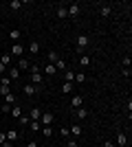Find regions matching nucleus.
<instances>
[{"mask_svg": "<svg viewBox=\"0 0 132 147\" xmlns=\"http://www.w3.org/2000/svg\"><path fill=\"white\" fill-rule=\"evenodd\" d=\"M7 141V136H5V132H0V145H2V143Z\"/></svg>", "mask_w": 132, "mask_h": 147, "instance_id": "obj_38", "label": "nucleus"}, {"mask_svg": "<svg viewBox=\"0 0 132 147\" xmlns=\"http://www.w3.org/2000/svg\"><path fill=\"white\" fill-rule=\"evenodd\" d=\"M62 92H64V94H73V84L64 81V84H62Z\"/></svg>", "mask_w": 132, "mask_h": 147, "instance_id": "obj_26", "label": "nucleus"}, {"mask_svg": "<svg viewBox=\"0 0 132 147\" xmlns=\"http://www.w3.org/2000/svg\"><path fill=\"white\" fill-rule=\"evenodd\" d=\"M29 66H31V61L29 59H24V57H20L18 59V70L22 73V70H29Z\"/></svg>", "mask_w": 132, "mask_h": 147, "instance_id": "obj_9", "label": "nucleus"}, {"mask_svg": "<svg viewBox=\"0 0 132 147\" xmlns=\"http://www.w3.org/2000/svg\"><path fill=\"white\" fill-rule=\"evenodd\" d=\"M44 73L49 75V77H53V75H57V70H55V66H53V64H46V66H44Z\"/></svg>", "mask_w": 132, "mask_h": 147, "instance_id": "obj_24", "label": "nucleus"}, {"mask_svg": "<svg viewBox=\"0 0 132 147\" xmlns=\"http://www.w3.org/2000/svg\"><path fill=\"white\" fill-rule=\"evenodd\" d=\"M88 44H90V37H88L86 33H82V35L75 37V49H77V51H84Z\"/></svg>", "mask_w": 132, "mask_h": 147, "instance_id": "obj_1", "label": "nucleus"}, {"mask_svg": "<svg viewBox=\"0 0 132 147\" xmlns=\"http://www.w3.org/2000/svg\"><path fill=\"white\" fill-rule=\"evenodd\" d=\"M22 53H24V49H22V44L18 42V44H13V46H11V53H9V55L20 59V57H22Z\"/></svg>", "mask_w": 132, "mask_h": 147, "instance_id": "obj_4", "label": "nucleus"}, {"mask_svg": "<svg viewBox=\"0 0 132 147\" xmlns=\"http://www.w3.org/2000/svg\"><path fill=\"white\" fill-rule=\"evenodd\" d=\"M117 145H119V147H126V145H128V138H126V134H123V132H119V134H117Z\"/></svg>", "mask_w": 132, "mask_h": 147, "instance_id": "obj_17", "label": "nucleus"}, {"mask_svg": "<svg viewBox=\"0 0 132 147\" xmlns=\"http://www.w3.org/2000/svg\"><path fill=\"white\" fill-rule=\"evenodd\" d=\"M121 75H123V77H132V70H130V68H123V70H121Z\"/></svg>", "mask_w": 132, "mask_h": 147, "instance_id": "obj_35", "label": "nucleus"}, {"mask_svg": "<svg viewBox=\"0 0 132 147\" xmlns=\"http://www.w3.org/2000/svg\"><path fill=\"white\" fill-rule=\"evenodd\" d=\"M22 90H24V94H26V97H33V94H38V92H40V88H35L33 84H26V86L22 88Z\"/></svg>", "mask_w": 132, "mask_h": 147, "instance_id": "obj_6", "label": "nucleus"}, {"mask_svg": "<svg viewBox=\"0 0 132 147\" xmlns=\"http://www.w3.org/2000/svg\"><path fill=\"white\" fill-rule=\"evenodd\" d=\"M9 114H11V117H16V119H20V117H22V108H20L18 103L11 105V112H9Z\"/></svg>", "mask_w": 132, "mask_h": 147, "instance_id": "obj_16", "label": "nucleus"}, {"mask_svg": "<svg viewBox=\"0 0 132 147\" xmlns=\"http://www.w3.org/2000/svg\"><path fill=\"white\" fill-rule=\"evenodd\" d=\"M42 136H46V138H51V136H53V127H51V125H42Z\"/></svg>", "mask_w": 132, "mask_h": 147, "instance_id": "obj_22", "label": "nucleus"}, {"mask_svg": "<svg viewBox=\"0 0 132 147\" xmlns=\"http://www.w3.org/2000/svg\"><path fill=\"white\" fill-rule=\"evenodd\" d=\"M53 66H55V70H62V73H64V70H68V66H66V61H64L62 57H60V59H57Z\"/></svg>", "mask_w": 132, "mask_h": 147, "instance_id": "obj_15", "label": "nucleus"}, {"mask_svg": "<svg viewBox=\"0 0 132 147\" xmlns=\"http://www.w3.org/2000/svg\"><path fill=\"white\" fill-rule=\"evenodd\" d=\"M7 77H9V79H18V77H20V70H18V66L9 68V73H7Z\"/></svg>", "mask_w": 132, "mask_h": 147, "instance_id": "obj_19", "label": "nucleus"}, {"mask_svg": "<svg viewBox=\"0 0 132 147\" xmlns=\"http://www.w3.org/2000/svg\"><path fill=\"white\" fill-rule=\"evenodd\" d=\"M5 136H7V141H9V143H13L16 138H18V132H16V129H7Z\"/></svg>", "mask_w": 132, "mask_h": 147, "instance_id": "obj_18", "label": "nucleus"}, {"mask_svg": "<svg viewBox=\"0 0 132 147\" xmlns=\"http://www.w3.org/2000/svg\"><path fill=\"white\" fill-rule=\"evenodd\" d=\"M0 147H13V143H9V141H5V143H2V145H0Z\"/></svg>", "mask_w": 132, "mask_h": 147, "instance_id": "obj_41", "label": "nucleus"}, {"mask_svg": "<svg viewBox=\"0 0 132 147\" xmlns=\"http://www.w3.org/2000/svg\"><path fill=\"white\" fill-rule=\"evenodd\" d=\"M20 7H22V2H20V0H11V2H9V9H11V11H18Z\"/></svg>", "mask_w": 132, "mask_h": 147, "instance_id": "obj_28", "label": "nucleus"}, {"mask_svg": "<svg viewBox=\"0 0 132 147\" xmlns=\"http://www.w3.org/2000/svg\"><path fill=\"white\" fill-rule=\"evenodd\" d=\"M82 105H84V97H82V94H73V99H70V108L77 110V108H82Z\"/></svg>", "mask_w": 132, "mask_h": 147, "instance_id": "obj_2", "label": "nucleus"}, {"mask_svg": "<svg viewBox=\"0 0 132 147\" xmlns=\"http://www.w3.org/2000/svg\"><path fill=\"white\" fill-rule=\"evenodd\" d=\"M0 86H2V88H9V90H11V79H9L7 75H2V77H0Z\"/></svg>", "mask_w": 132, "mask_h": 147, "instance_id": "obj_23", "label": "nucleus"}, {"mask_svg": "<svg viewBox=\"0 0 132 147\" xmlns=\"http://www.w3.org/2000/svg\"><path fill=\"white\" fill-rule=\"evenodd\" d=\"M20 37H22V33H20L18 29H11V31H9V40H11L13 44H18V40H20Z\"/></svg>", "mask_w": 132, "mask_h": 147, "instance_id": "obj_10", "label": "nucleus"}, {"mask_svg": "<svg viewBox=\"0 0 132 147\" xmlns=\"http://www.w3.org/2000/svg\"><path fill=\"white\" fill-rule=\"evenodd\" d=\"M2 75H7V68L2 66V64H0V77H2Z\"/></svg>", "mask_w": 132, "mask_h": 147, "instance_id": "obj_39", "label": "nucleus"}, {"mask_svg": "<svg viewBox=\"0 0 132 147\" xmlns=\"http://www.w3.org/2000/svg\"><path fill=\"white\" fill-rule=\"evenodd\" d=\"M53 112H42V117H40V123H42V125H51V123H53Z\"/></svg>", "mask_w": 132, "mask_h": 147, "instance_id": "obj_5", "label": "nucleus"}, {"mask_svg": "<svg viewBox=\"0 0 132 147\" xmlns=\"http://www.w3.org/2000/svg\"><path fill=\"white\" fill-rule=\"evenodd\" d=\"M68 129H70V136H73V138H79V136H82V132H84V127L79 125V123H73Z\"/></svg>", "mask_w": 132, "mask_h": 147, "instance_id": "obj_3", "label": "nucleus"}, {"mask_svg": "<svg viewBox=\"0 0 132 147\" xmlns=\"http://www.w3.org/2000/svg\"><path fill=\"white\" fill-rule=\"evenodd\" d=\"M29 53H31V55H38L40 53V42H31L29 44Z\"/></svg>", "mask_w": 132, "mask_h": 147, "instance_id": "obj_20", "label": "nucleus"}, {"mask_svg": "<svg viewBox=\"0 0 132 147\" xmlns=\"http://www.w3.org/2000/svg\"><path fill=\"white\" fill-rule=\"evenodd\" d=\"M66 147H79V143L75 138H66Z\"/></svg>", "mask_w": 132, "mask_h": 147, "instance_id": "obj_34", "label": "nucleus"}, {"mask_svg": "<svg viewBox=\"0 0 132 147\" xmlns=\"http://www.w3.org/2000/svg\"><path fill=\"white\" fill-rule=\"evenodd\" d=\"M104 147H114V143L112 141H106V143H104Z\"/></svg>", "mask_w": 132, "mask_h": 147, "instance_id": "obj_40", "label": "nucleus"}, {"mask_svg": "<svg viewBox=\"0 0 132 147\" xmlns=\"http://www.w3.org/2000/svg\"><path fill=\"white\" fill-rule=\"evenodd\" d=\"M0 7H2V2H0Z\"/></svg>", "mask_w": 132, "mask_h": 147, "instance_id": "obj_42", "label": "nucleus"}, {"mask_svg": "<svg viewBox=\"0 0 132 147\" xmlns=\"http://www.w3.org/2000/svg\"><path fill=\"white\" fill-rule=\"evenodd\" d=\"M64 81H68V84H73L75 81V70H64Z\"/></svg>", "mask_w": 132, "mask_h": 147, "instance_id": "obj_14", "label": "nucleus"}, {"mask_svg": "<svg viewBox=\"0 0 132 147\" xmlns=\"http://www.w3.org/2000/svg\"><path fill=\"white\" fill-rule=\"evenodd\" d=\"M18 121H20V125H22V127H29V123H31V119H29V117H24V114H22V117H20Z\"/></svg>", "mask_w": 132, "mask_h": 147, "instance_id": "obj_30", "label": "nucleus"}, {"mask_svg": "<svg viewBox=\"0 0 132 147\" xmlns=\"http://www.w3.org/2000/svg\"><path fill=\"white\" fill-rule=\"evenodd\" d=\"M40 117H42V110H40V108H31V110H29V119H31V121H40Z\"/></svg>", "mask_w": 132, "mask_h": 147, "instance_id": "obj_7", "label": "nucleus"}, {"mask_svg": "<svg viewBox=\"0 0 132 147\" xmlns=\"http://www.w3.org/2000/svg\"><path fill=\"white\" fill-rule=\"evenodd\" d=\"M88 117V110H86V108H84V105H82V108H77V110H75V119H79V121H84V119H86Z\"/></svg>", "mask_w": 132, "mask_h": 147, "instance_id": "obj_11", "label": "nucleus"}, {"mask_svg": "<svg viewBox=\"0 0 132 147\" xmlns=\"http://www.w3.org/2000/svg\"><path fill=\"white\" fill-rule=\"evenodd\" d=\"M26 147H40V145H38V141H29V143H26Z\"/></svg>", "mask_w": 132, "mask_h": 147, "instance_id": "obj_37", "label": "nucleus"}, {"mask_svg": "<svg viewBox=\"0 0 132 147\" xmlns=\"http://www.w3.org/2000/svg\"><path fill=\"white\" fill-rule=\"evenodd\" d=\"M66 11H68V16H73V18H75V16H79V11H82V7L77 5H70V7H66Z\"/></svg>", "mask_w": 132, "mask_h": 147, "instance_id": "obj_8", "label": "nucleus"}, {"mask_svg": "<svg viewBox=\"0 0 132 147\" xmlns=\"http://www.w3.org/2000/svg\"><path fill=\"white\" fill-rule=\"evenodd\" d=\"M57 59H60V55H57L55 51H49V53H46V64H55Z\"/></svg>", "mask_w": 132, "mask_h": 147, "instance_id": "obj_13", "label": "nucleus"}, {"mask_svg": "<svg viewBox=\"0 0 132 147\" xmlns=\"http://www.w3.org/2000/svg\"><path fill=\"white\" fill-rule=\"evenodd\" d=\"M75 81L77 84H84L86 81V73H75Z\"/></svg>", "mask_w": 132, "mask_h": 147, "instance_id": "obj_31", "label": "nucleus"}, {"mask_svg": "<svg viewBox=\"0 0 132 147\" xmlns=\"http://www.w3.org/2000/svg\"><path fill=\"white\" fill-rule=\"evenodd\" d=\"M77 61H79V66H84V68H86V66H90V55H86V53H84V55L79 57Z\"/></svg>", "mask_w": 132, "mask_h": 147, "instance_id": "obj_21", "label": "nucleus"}, {"mask_svg": "<svg viewBox=\"0 0 132 147\" xmlns=\"http://www.w3.org/2000/svg\"><path fill=\"white\" fill-rule=\"evenodd\" d=\"M5 103H7V105H16V94L7 92V94H5Z\"/></svg>", "mask_w": 132, "mask_h": 147, "instance_id": "obj_25", "label": "nucleus"}, {"mask_svg": "<svg viewBox=\"0 0 132 147\" xmlns=\"http://www.w3.org/2000/svg\"><path fill=\"white\" fill-rule=\"evenodd\" d=\"M99 13H101V18H108V16L112 13V9H110V7H101V9H99Z\"/></svg>", "mask_w": 132, "mask_h": 147, "instance_id": "obj_29", "label": "nucleus"}, {"mask_svg": "<svg viewBox=\"0 0 132 147\" xmlns=\"http://www.w3.org/2000/svg\"><path fill=\"white\" fill-rule=\"evenodd\" d=\"M60 136H62V138H70V129L68 127H62V129H60Z\"/></svg>", "mask_w": 132, "mask_h": 147, "instance_id": "obj_33", "label": "nucleus"}, {"mask_svg": "<svg viewBox=\"0 0 132 147\" xmlns=\"http://www.w3.org/2000/svg\"><path fill=\"white\" fill-rule=\"evenodd\" d=\"M11 59H13V57L9 55V53H5V55H0V64H2L5 68H9V66H11Z\"/></svg>", "mask_w": 132, "mask_h": 147, "instance_id": "obj_12", "label": "nucleus"}, {"mask_svg": "<svg viewBox=\"0 0 132 147\" xmlns=\"http://www.w3.org/2000/svg\"><path fill=\"white\" fill-rule=\"evenodd\" d=\"M57 18H60V20L68 18V11H66V7H57Z\"/></svg>", "mask_w": 132, "mask_h": 147, "instance_id": "obj_27", "label": "nucleus"}, {"mask_svg": "<svg viewBox=\"0 0 132 147\" xmlns=\"http://www.w3.org/2000/svg\"><path fill=\"white\" fill-rule=\"evenodd\" d=\"M29 129L31 132H40V121H31L29 123Z\"/></svg>", "mask_w": 132, "mask_h": 147, "instance_id": "obj_32", "label": "nucleus"}, {"mask_svg": "<svg viewBox=\"0 0 132 147\" xmlns=\"http://www.w3.org/2000/svg\"><path fill=\"white\" fill-rule=\"evenodd\" d=\"M0 112H11V105H7V103H2V108H0Z\"/></svg>", "mask_w": 132, "mask_h": 147, "instance_id": "obj_36", "label": "nucleus"}]
</instances>
